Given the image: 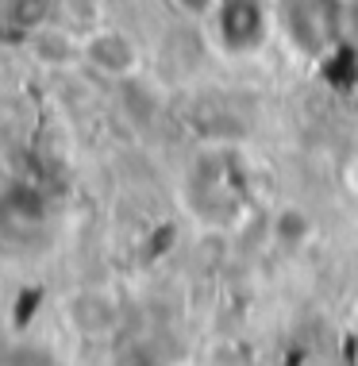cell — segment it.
Wrapping results in <instances>:
<instances>
[{
	"label": "cell",
	"instance_id": "cell-1",
	"mask_svg": "<svg viewBox=\"0 0 358 366\" xmlns=\"http://www.w3.org/2000/svg\"><path fill=\"white\" fill-rule=\"evenodd\" d=\"M274 19L285 43L308 62L332 54L347 35V0H277Z\"/></svg>",
	"mask_w": 358,
	"mask_h": 366
},
{
	"label": "cell",
	"instance_id": "cell-5",
	"mask_svg": "<svg viewBox=\"0 0 358 366\" xmlns=\"http://www.w3.org/2000/svg\"><path fill=\"white\" fill-rule=\"evenodd\" d=\"M343 185H347V189H351V193L358 197V154H354L351 162L343 166Z\"/></svg>",
	"mask_w": 358,
	"mask_h": 366
},
{
	"label": "cell",
	"instance_id": "cell-4",
	"mask_svg": "<svg viewBox=\"0 0 358 366\" xmlns=\"http://www.w3.org/2000/svg\"><path fill=\"white\" fill-rule=\"evenodd\" d=\"M81 58L104 77H127L139 66V46L116 27H101L81 43Z\"/></svg>",
	"mask_w": 358,
	"mask_h": 366
},
{
	"label": "cell",
	"instance_id": "cell-3",
	"mask_svg": "<svg viewBox=\"0 0 358 366\" xmlns=\"http://www.w3.org/2000/svg\"><path fill=\"white\" fill-rule=\"evenodd\" d=\"M274 24V8L266 0H216L212 4V31L227 54L262 51Z\"/></svg>",
	"mask_w": 358,
	"mask_h": 366
},
{
	"label": "cell",
	"instance_id": "cell-2",
	"mask_svg": "<svg viewBox=\"0 0 358 366\" xmlns=\"http://www.w3.org/2000/svg\"><path fill=\"white\" fill-rule=\"evenodd\" d=\"M189 209L208 227L235 224L247 209V185L243 170L232 154H208L189 174Z\"/></svg>",
	"mask_w": 358,
	"mask_h": 366
},
{
	"label": "cell",
	"instance_id": "cell-6",
	"mask_svg": "<svg viewBox=\"0 0 358 366\" xmlns=\"http://www.w3.org/2000/svg\"><path fill=\"white\" fill-rule=\"evenodd\" d=\"M347 31L358 39V0H347Z\"/></svg>",
	"mask_w": 358,
	"mask_h": 366
},
{
	"label": "cell",
	"instance_id": "cell-7",
	"mask_svg": "<svg viewBox=\"0 0 358 366\" xmlns=\"http://www.w3.org/2000/svg\"><path fill=\"white\" fill-rule=\"evenodd\" d=\"M189 8H208V4H216V0H185Z\"/></svg>",
	"mask_w": 358,
	"mask_h": 366
}]
</instances>
